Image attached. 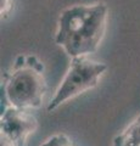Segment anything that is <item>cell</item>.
Wrapping results in <instances>:
<instances>
[{
  "label": "cell",
  "mask_w": 140,
  "mask_h": 146,
  "mask_svg": "<svg viewBox=\"0 0 140 146\" xmlns=\"http://www.w3.org/2000/svg\"><path fill=\"white\" fill-rule=\"evenodd\" d=\"M46 91L43 62L35 55H19L4 79V94L9 105L27 111L39 108Z\"/></svg>",
  "instance_id": "7a4b0ae2"
},
{
  "label": "cell",
  "mask_w": 140,
  "mask_h": 146,
  "mask_svg": "<svg viewBox=\"0 0 140 146\" xmlns=\"http://www.w3.org/2000/svg\"><path fill=\"white\" fill-rule=\"evenodd\" d=\"M106 71L107 65L94 61L89 56L73 57L64 79L48 104V112L55 111L67 101L98 86Z\"/></svg>",
  "instance_id": "3957f363"
},
{
  "label": "cell",
  "mask_w": 140,
  "mask_h": 146,
  "mask_svg": "<svg viewBox=\"0 0 140 146\" xmlns=\"http://www.w3.org/2000/svg\"><path fill=\"white\" fill-rule=\"evenodd\" d=\"M40 146H76V145L73 144V141H72V139L68 135L64 133H57L49 136Z\"/></svg>",
  "instance_id": "8992f818"
},
{
  "label": "cell",
  "mask_w": 140,
  "mask_h": 146,
  "mask_svg": "<svg viewBox=\"0 0 140 146\" xmlns=\"http://www.w3.org/2000/svg\"><path fill=\"white\" fill-rule=\"evenodd\" d=\"M38 129V121L27 110L9 106L0 117V135L15 146H26L28 138Z\"/></svg>",
  "instance_id": "277c9868"
},
{
  "label": "cell",
  "mask_w": 140,
  "mask_h": 146,
  "mask_svg": "<svg viewBox=\"0 0 140 146\" xmlns=\"http://www.w3.org/2000/svg\"><path fill=\"white\" fill-rule=\"evenodd\" d=\"M13 1L12 0H0V13H1V17L5 18L10 15V12L13 7Z\"/></svg>",
  "instance_id": "52a82bcc"
},
{
  "label": "cell",
  "mask_w": 140,
  "mask_h": 146,
  "mask_svg": "<svg viewBox=\"0 0 140 146\" xmlns=\"http://www.w3.org/2000/svg\"><path fill=\"white\" fill-rule=\"evenodd\" d=\"M113 146H140V116L115 136Z\"/></svg>",
  "instance_id": "5b68a950"
},
{
  "label": "cell",
  "mask_w": 140,
  "mask_h": 146,
  "mask_svg": "<svg viewBox=\"0 0 140 146\" xmlns=\"http://www.w3.org/2000/svg\"><path fill=\"white\" fill-rule=\"evenodd\" d=\"M107 20L108 6L105 3L71 5L57 18L55 44L71 58L90 56L105 36Z\"/></svg>",
  "instance_id": "6da1fadb"
}]
</instances>
